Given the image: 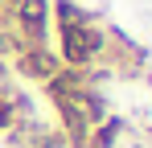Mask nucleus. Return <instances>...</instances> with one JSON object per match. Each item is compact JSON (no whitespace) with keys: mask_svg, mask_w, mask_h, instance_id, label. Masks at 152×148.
<instances>
[{"mask_svg":"<svg viewBox=\"0 0 152 148\" xmlns=\"http://www.w3.org/2000/svg\"><path fill=\"white\" fill-rule=\"evenodd\" d=\"M58 62L62 66H103L107 58V25L99 21H82L58 29Z\"/></svg>","mask_w":152,"mask_h":148,"instance_id":"obj_1","label":"nucleus"},{"mask_svg":"<svg viewBox=\"0 0 152 148\" xmlns=\"http://www.w3.org/2000/svg\"><path fill=\"white\" fill-rule=\"evenodd\" d=\"M12 70L21 74V78H29V82H41L45 86L53 74L62 70V62H58L53 45H29L21 53H12Z\"/></svg>","mask_w":152,"mask_h":148,"instance_id":"obj_2","label":"nucleus"},{"mask_svg":"<svg viewBox=\"0 0 152 148\" xmlns=\"http://www.w3.org/2000/svg\"><path fill=\"white\" fill-rule=\"evenodd\" d=\"M12 95H17V82H12V74H8V66L0 62V103H4V99H12Z\"/></svg>","mask_w":152,"mask_h":148,"instance_id":"obj_3","label":"nucleus"},{"mask_svg":"<svg viewBox=\"0 0 152 148\" xmlns=\"http://www.w3.org/2000/svg\"><path fill=\"white\" fill-rule=\"evenodd\" d=\"M0 53H12V45H8V33H4V4H0Z\"/></svg>","mask_w":152,"mask_h":148,"instance_id":"obj_4","label":"nucleus"},{"mask_svg":"<svg viewBox=\"0 0 152 148\" xmlns=\"http://www.w3.org/2000/svg\"><path fill=\"white\" fill-rule=\"evenodd\" d=\"M0 4H8V0H0Z\"/></svg>","mask_w":152,"mask_h":148,"instance_id":"obj_5","label":"nucleus"}]
</instances>
